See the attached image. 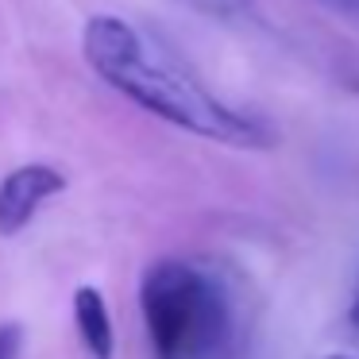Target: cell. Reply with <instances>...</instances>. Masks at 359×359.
<instances>
[{
  "instance_id": "6da1fadb",
  "label": "cell",
  "mask_w": 359,
  "mask_h": 359,
  "mask_svg": "<svg viewBox=\"0 0 359 359\" xmlns=\"http://www.w3.org/2000/svg\"><path fill=\"white\" fill-rule=\"evenodd\" d=\"M81 58L109 89H116L120 97L166 120L178 132L201 135L209 143H224L236 151H271L278 143V132L266 120L217 97L170 50L120 16L86 20Z\"/></svg>"
},
{
  "instance_id": "7a4b0ae2",
  "label": "cell",
  "mask_w": 359,
  "mask_h": 359,
  "mask_svg": "<svg viewBox=\"0 0 359 359\" xmlns=\"http://www.w3.org/2000/svg\"><path fill=\"white\" fill-rule=\"evenodd\" d=\"M140 313L155 359H220L232 344L228 290L194 259H155L140 282Z\"/></svg>"
},
{
  "instance_id": "3957f363",
  "label": "cell",
  "mask_w": 359,
  "mask_h": 359,
  "mask_svg": "<svg viewBox=\"0 0 359 359\" xmlns=\"http://www.w3.org/2000/svg\"><path fill=\"white\" fill-rule=\"evenodd\" d=\"M66 189V174L50 163H27L16 166L0 182V236H20L39 209Z\"/></svg>"
},
{
  "instance_id": "277c9868",
  "label": "cell",
  "mask_w": 359,
  "mask_h": 359,
  "mask_svg": "<svg viewBox=\"0 0 359 359\" xmlns=\"http://www.w3.org/2000/svg\"><path fill=\"white\" fill-rule=\"evenodd\" d=\"M74 325L93 359H112L116 355V328H112L109 302L97 286H78L74 290Z\"/></svg>"
},
{
  "instance_id": "5b68a950",
  "label": "cell",
  "mask_w": 359,
  "mask_h": 359,
  "mask_svg": "<svg viewBox=\"0 0 359 359\" xmlns=\"http://www.w3.org/2000/svg\"><path fill=\"white\" fill-rule=\"evenodd\" d=\"M178 4L201 12V16H212V20H240V16H248V0H178Z\"/></svg>"
},
{
  "instance_id": "8992f818",
  "label": "cell",
  "mask_w": 359,
  "mask_h": 359,
  "mask_svg": "<svg viewBox=\"0 0 359 359\" xmlns=\"http://www.w3.org/2000/svg\"><path fill=\"white\" fill-rule=\"evenodd\" d=\"M20 348H24V328L16 320H4L0 325V359H16Z\"/></svg>"
},
{
  "instance_id": "52a82bcc",
  "label": "cell",
  "mask_w": 359,
  "mask_h": 359,
  "mask_svg": "<svg viewBox=\"0 0 359 359\" xmlns=\"http://www.w3.org/2000/svg\"><path fill=\"white\" fill-rule=\"evenodd\" d=\"M328 8H336L340 16H348L351 24H359V0H325Z\"/></svg>"
},
{
  "instance_id": "ba28073f",
  "label": "cell",
  "mask_w": 359,
  "mask_h": 359,
  "mask_svg": "<svg viewBox=\"0 0 359 359\" xmlns=\"http://www.w3.org/2000/svg\"><path fill=\"white\" fill-rule=\"evenodd\" d=\"M348 317H351V325L359 328V286H355V297H351V305H348Z\"/></svg>"
},
{
  "instance_id": "9c48e42d",
  "label": "cell",
  "mask_w": 359,
  "mask_h": 359,
  "mask_svg": "<svg viewBox=\"0 0 359 359\" xmlns=\"http://www.w3.org/2000/svg\"><path fill=\"white\" fill-rule=\"evenodd\" d=\"M328 359H348V355H328Z\"/></svg>"
}]
</instances>
